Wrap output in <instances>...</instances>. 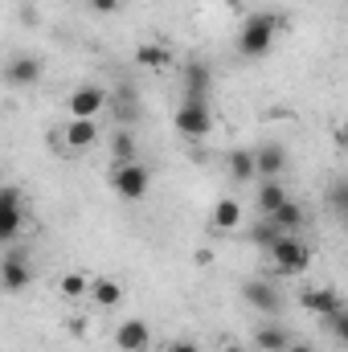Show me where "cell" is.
Here are the masks:
<instances>
[{
  "instance_id": "1",
  "label": "cell",
  "mask_w": 348,
  "mask_h": 352,
  "mask_svg": "<svg viewBox=\"0 0 348 352\" xmlns=\"http://www.w3.org/2000/svg\"><path fill=\"white\" fill-rule=\"evenodd\" d=\"M279 29H283V16H279V12H250V16L242 21V33H238V54H242L246 62L266 58V54L274 50Z\"/></svg>"
},
{
  "instance_id": "2",
  "label": "cell",
  "mask_w": 348,
  "mask_h": 352,
  "mask_svg": "<svg viewBox=\"0 0 348 352\" xmlns=\"http://www.w3.org/2000/svg\"><path fill=\"white\" fill-rule=\"evenodd\" d=\"M173 127L184 140H205L213 131V111H209V98H184L173 115Z\"/></svg>"
},
{
  "instance_id": "3",
  "label": "cell",
  "mask_w": 348,
  "mask_h": 352,
  "mask_svg": "<svg viewBox=\"0 0 348 352\" xmlns=\"http://www.w3.org/2000/svg\"><path fill=\"white\" fill-rule=\"evenodd\" d=\"M148 184H152V173H148V164H140V160L111 168V188H115L123 201H144V197H148Z\"/></svg>"
},
{
  "instance_id": "4",
  "label": "cell",
  "mask_w": 348,
  "mask_h": 352,
  "mask_svg": "<svg viewBox=\"0 0 348 352\" xmlns=\"http://www.w3.org/2000/svg\"><path fill=\"white\" fill-rule=\"evenodd\" d=\"M270 263H274V270H283V274H303V270L312 266V246H307L299 234H287V238L270 250Z\"/></svg>"
},
{
  "instance_id": "5",
  "label": "cell",
  "mask_w": 348,
  "mask_h": 352,
  "mask_svg": "<svg viewBox=\"0 0 348 352\" xmlns=\"http://www.w3.org/2000/svg\"><path fill=\"white\" fill-rule=\"evenodd\" d=\"M21 226H25V201H21V188L17 184H4L0 188V242H17V234H21Z\"/></svg>"
},
{
  "instance_id": "6",
  "label": "cell",
  "mask_w": 348,
  "mask_h": 352,
  "mask_svg": "<svg viewBox=\"0 0 348 352\" xmlns=\"http://www.w3.org/2000/svg\"><path fill=\"white\" fill-rule=\"evenodd\" d=\"M29 283H33V263H29V254L8 246L4 258H0V287H4L8 295H21Z\"/></svg>"
},
{
  "instance_id": "7",
  "label": "cell",
  "mask_w": 348,
  "mask_h": 352,
  "mask_svg": "<svg viewBox=\"0 0 348 352\" xmlns=\"http://www.w3.org/2000/svg\"><path fill=\"white\" fill-rule=\"evenodd\" d=\"M107 107H111L107 90L94 87V82H83V87H74V90H70V98H66V111H70V119H98Z\"/></svg>"
},
{
  "instance_id": "8",
  "label": "cell",
  "mask_w": 348,
  "mask_h": 352,
  "mask_svg": "<svg viewBox=\"0 0 348 352\" xmlns=\"http://www.w3.org/2000/svg\"><path fill=\"white\" fill-rule=\"evenodd\" d=\"M242 299H246L254 311H262V316H274V311L283 307V295H279V287H274L270 278H246V283H242Z\"/></svg>"
},
{
  "instance_id": "9",
  "label": "cell",
  "mask_w": 348,
  "mask_h": 352,
  "mask_svg": "<svg viewBox=\"0 0 348 352\" xmlns=\"http://www.w3.org/2000/svg\"><path fill=\"white\" fill-rule=\"evenodd\" d=\"M4 82L12 90L37 87V82H41V58H33V54H12L8 66H4Z\"/></svg>"
},
{
  "instance_id": "10",
  "label": "cell",
  "mask_w": 348,
  "mask_h": 352,
  "mask_svg": "<svg viewBox=\"0 0 348 352\" xmlns=\"http://www.w3.org/2000/svg\"><path fill=\"white\" fill-rule=\"evenodd\" d=\"M152 344V328H148V320H123L119 328H115V349L119 352H144Z\"/></svg>"
},
{
  "instance_id": "11",
  "label": "cell",
  "mask_w": 348,
  "mask_h": 352,
  "mask_svg": "<svg viewBox=\"0 0 348 352\" xmlns=\"http://www.w3.org/2000/svg\"><path fill=\"white\" fill-rule=\"evenodd\" d=\"M299 303H303L312 316H320V320H332V316L345 307V299H340L336 291H328V287H312V291H303Z\"/></svg>"
},
{
  "instance_id": "12",
  "label": "cell",
  "mask_w": 348,
  "mask_h": 352,
  "mask_svg": "<svg viewBox=\"0 0 348 352\" xmlns=\"http://www.w3.org/2000/svg\"><path fill=\"white\" fill-rule=\"evenodd\" d=\"M254 160H259L262 180H279V176L287 173V148L283 144H262V148H254Z\"/></svg>"
},
{
  "instance_id": "13",
  "label": "cell",
  "mask_w": 348,
  "mask_h": 352,
  "mask_svg": "<svg viewBox=\"0 0 348 352\" xmlns=\"http://www.w3.org/2000/svg\"><path fill=\"white\" fill-rule=\"evenodd\" d=\"M291 197H287V188H283V180H262L259 192H254V205H259V217H274L283 205H287Z\"/></svg>"
},
{
  "instance_id": "14",
  "label": "cell",
  "mask_w": 348,
  "mask_h": 352,
  "mask_svg": "<svg viewBox=\"0 0 348 352\" xmlns=\"http://www.w3.org/2000/svg\"><path fill=\"white\" fill-rule=\"evenodd\" d=\"M226 173H230V180H238V184H250V180L259 176L254 152H250V148H234V152L226 156Z\"/></svg>"
},
{
  "instance_id": "15",
  "label": "cell",
  "mask_w": 348,
  "mask_h": 352,
  "mask_svg": "<svg viewBox=\"0 0 348 352\" xmlns=\"http://www.w3.org/2000/svg\"><path fill=\"white\" fill-rule=\"evenodd\" d=\"M213 87V70L205 62H188L184 66V98H209Z\"/></svg>"
},
{
  "instance_id": "16",
  "label": "cell",
  "mask_w": 348,
  "mask_h": 352,
  "mask_svg": "<svg viewBox=\"0 0 348 352\" xmlns=\"http://www.w3.org/2000/svg\"><path fill=\"white\" fill-rule=\"evenodd\" d=\"M66 144L74 152H87L98 144V119H70L66 123Z\"/></svg>"
},
{
  "instance_id": "17",
  "label": "cell",
  "mask_w": 348,
  "mask_h": 352,
  "mask_svg": "<svg viewBox=\"0 0 348 352\" xmlns=\"http://www.w3.org/2000/svg\"><path fill=\"white\" fill-rule=\"evenodd\" d=\"M173 62V54H168V45H160V41H144L140 50H135V66L140 70H164Z\"/></svg>"
},
{
  "instance_id": "18",
  "label": "cell",
  "mask_w": 348,
  "mask_h": 352,
  "mask_svg": "<svg viewBox=\"0 0 348 352\" xmlns=\"http://www.w3.org/2000/svg\"><path fill=\"white\" fill-rule=\"evenodd\" d=\"M111 156H115V164L140 160V144H135V131H131V127H119V131L111 135Z\"/></svg>"
},
{
  "instance_id": "19",
  "label": "cell",
  "mask_w": 348,
  "mask_h": 352,
  "mask_svg": "<svg viewBox=\"0 0 348 352\" xmlns=\"http://www.w3.org/2000/svg\"><path fill=\"white\" fill-rule=\"evenodd\" d=\"M90 299H94L98 307H119V303H123V287H119L115 278L98 274V278H90Z\"/></svg>"
},
{
  "instance_id": "20",
  "label": "cell",
  "mask_w": 348,
  "mask_h": 352,
  "mask_svg": "<svg viewBox=\"0 0 348 352\" xmlns=\"http://www.w3.org/2000/svg\"><path fill=\"white\" fill-rule=\"evenodd\" d=\"M283 238H287V234L279 230V221H274V217H259V226L250 230V242H254L259 250H266V254H270V250H274Z\"/></svg>"
},
{
  "instance_id": "21",
  "label": "cell",
  "mask_w": 348,
  "mask_h": 352,
  "mask_svg": "<svg viewBox=\"0 0 348 352\" xmlns=\"http://www.w3.org/2000/svg\"><path fill=\"white\" fill-rule=\"evenodd\" d=\"M254 344H259L262 352H287L291 332H287V328H279V324H262L259 332H254Z\"/></svg>"
},
{
  "instance_id": "22",
  "label": "cell",
  "mask_w": 348,
  "mask_h": 352,
  "mask_svg": "<svg viewBox=\"0 0 348 352\" xmlns=\"http://www.w3.org/2000/svg\"><path fill=\"white\" fill-rule=\"evenodd\" d=\"M238 221H242V205L230 201V197H221V201L213 205V230H234Z\"/></svg>"
},
{
  "instance_id": "23",
  "label": "cell",
  "mask_w": 348,
  "mask_h": 352,
  "mask_svg": "<svg viewBox=\"0 0 348 352\" xmlns=\"http://www.w3.org/2000/svg\"><path fill=\"white\" fill-rule=\"evenodd\" d=\"M274 221H279V230H283V234H299L307 217H303V205H299V201H287V205L274 213Z\"/></svg>"
},
{
  "instance_id": "24",
  "label": "cell",
  "mask_w": 348,
  "mask_h": 352,
  "mask_svg": "<svg viewBox=\"0 0 348 352\" xmlns=\"http://www.w3.org/2000/svg\"><path fill=\"white\" fill-rule=\"evenodd\" d=\"M58 291H62V299H83V295H90V278L83 270H70V274H62Z\"/></svg>"
},
{
  "instance_id": "25",
  "label": "cell",
  "mask_w": 348,
  "mask_h": 352,
  "mask_svg": "<svg viewBox=\"0 0 348 352\" xmlns=\"http://www.w3.org/2000/svg\"><path fill=\"white\" fill-rule=\"evenodd\" d=\"M115 119L127 127V123H135L140 119V102H135V90L119 87V102H115Z\"/></svg>"
},
{
  "instance_id": "26",
  "label": "cell",
  "mask_w": 348,
  "mask_h": 352,
  "mask_svg": "<svg viewBox=\"0 0 348 352\" xmlns=\"http://www.w3.org/2000/svg\"><path fill=\"white\" fill-rule=\"evenodd\" d=\"M328 209H336V217L348 221V180H336V184L328 188Z\"/></svg>"
},
{
  "instance_id": "27",
  "label": "cell",
  "mask_w": 348,
  "mask_h": 352,
  "mask_svg": "<svg viewBox=\"0 0 348 352\" xmlns=\"http://www.w3.org/2000/svg\"><path fill=\"white\" fill-rule=\"evenodd\" d=\"M324 324H328V332L340 340V349H348V307H340V311H336L332 320H324Z\"/></svg>"
},
{
  "instance_id": "28",
  "label": "cell",
  "mask_w": 348,
  "mask_h": 352,
  "mask_svg": "<svg viewBox=\"0 0 348 352\" xmlns=\"http://www.w3.org/2000/svg\"><path fill=\"white\" fill-rule=\"evenodd\" d=\"M119 4H123V0H90V8H94L98 16H111V12H119Z\"/></svg>"
},
{
  "instance_id": "29",
  "label": "cell",
  "mask_w": 348,
  "mask_h": 352,
  "mask_svg": "<svg viewBox=\"0 0 348 352\" xmlns=\"http://www.w3.org/2000/svg\"><path fill=\"white\" fill-rule=\"evenodd\" d=\"M164 352H201V349H197L193 340H173V344H168Z\"/></svg>"
},
{
  "instance_id": "30",
  "label": "cell",
  "mask_w": 348,
  "mask_h": 352,
  "mask_svg": "<svg viewBox=\"0 0 348 352\" xmlns=\"http://www.w3.org/2000/svg\"><path fill=\"white\" fill-rule=\"evenodd\" d=\"M287 352H316V349H312L307 340H291V344H287Z\"/></svg>"
},
{
  "instance_id": "31",
  "label": "cell",
  "mask_w": 348,
  "mask_h": 352,
  "mask_svg": "<svg viewBox=\"0 0 348 352\" xmlns=\"http://www.w3.org/2000/svg\"><path fill=\"white\" fill-rule=\"evenodd\" d=\"M226 352H246V349H238V344H230V349H226Z\"/></svg>"
}]
</instances>
